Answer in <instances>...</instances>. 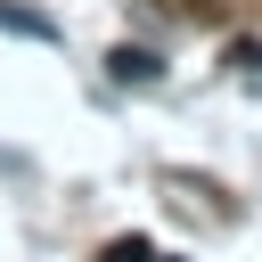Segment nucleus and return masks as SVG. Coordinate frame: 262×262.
I'll return each mask as SVG.
<instances>
[{
	"label": "nucleus",
	"mask_w": 262,
	"mask_h": 262,
	"mask_svg": "<svg viewBox=\"0 0 262 262\" xmlns=\"http://www.w3.org/2000/svg\"><path fill=\"white\" fill-rule=\"evenodd\" d=\"M106 74H115L123 90H156V82H164V57L139 49V41H115V49H106Z\"/></svg>",
	"instance_id": "1"
},
{
	"label": "nucleus",
	"mask_w": 262,
	"mask_h": 262,
	"mask_svg": "<svg viewBox=\"0 0 262 262\" xmlns=\"http://www.w3.org/2000/svg\"><path fill=\"white\" fill-rule=\"evenodd\" d=\"M0 25H8V33H25V41H57V25H49V16H33V8H8V0H0Z\"/></svg>",
	"instance_id": "2"
},
{
	"label": "nucleus",
	"mask_w": 262,
	"mask_h": 262,
	"mask_svg": "<svg viewBox=\"0 0 262 262\" xmlns=\"http://www.w3.org/2000/svg\"><path fill=\"white\" fill-rule=\"evenodd\" d=\"M98 262H156V246H147V237H106Z\"/></svg>",
	"instance_id": "3"
},
{
	"label": "nucleus",
	"mask_w": 262,
	"mask_h": 262,
	"mask_svg": "<svg viewBox=\"0 0 262 262\" xmlns=\"http://www.w3.org/2000/svg\"><path fill=\"white\" fill-rule=\"evenodd\" d=\"M229 66H237V74H254V82H262V41H237V49H229Z\"/></svg>",
	"instance_id": "4"
},
{
	"label": "nucleus",
	"mask_w": 262,
	"mask_h": 262,
	"mask_svg": "<svg viewBox=\"0 0 262 262\" xmlns=\"http://www.w3.org/2000/svg\"><path fill=\"white\" fill-rule=\"evenodd\" d=\"M156 262H180V254H156Z\"/></svg>",
	"instance_id": "5"
}]
</instances>
